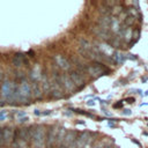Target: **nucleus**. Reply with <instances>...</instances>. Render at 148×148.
Here are the masks:
<instances>
[{
	"mask_svg": "<svg viewBox=\"0 0 148 148\" xmlns=\"http://www.w3.org/2000/svg\"><path fill=\"white\" fill-rule=\"evenodd\" d=\"M148 77L147 76H145V77H142V82H146V80H147Z\"/></svg>",
	"mask_w": 148,
	"mask_h": 148,
	"instance_id": "nucleus-32",
	"label": "nucleus"
},
{
	"mask_svg": "<svg viewBox=\"0 0 148 148\" xmlns=\"http://www.w3.org/2000/svg\"><path fill=\"white\" fill-rule=\"evenodd\" d=\"M90 135H91V134H90L89 132H81V133L76 136V139H75V141H74L76 148H82V147H84V146L89 142Z\"/></svg>",
	"mask_w": 148,
	"mask_h": 148,
	"instance_id": "nucleus-8",
	"label": "nucleus"
},
{
	"mask_svg": "<svg viewBox=\"0 0 148 148\" xmlns=\"http://www.w3.org/2000/svg\"><path fill=\"white\" fill-rule=\"evenodd\" d=\"M86 72H87L90 76H92V77H99V76H102V75L108 74L110 71H109V68H108L105 65H103V64H101V62H94V64H91V65H87Z\"/></svg>",
	"mask_w": 148,
	"mask_h": 148,
	"instance_id": "nucleus-3",
	"label": "nucleus"
},
{
	"mask_svg": "<svg viewBox=\"0 0 148 148\" xmlns=\"http://www.w3.org/2000/svg\"><path fill=\"white\" fill-rule=\"evenodd\" d=\"M126 58H130L132 60H135L136 59V57H134V54H128V57H126Z\"/></svg>",
	"mask_w": 148,
	"mask_h": 148,
	"instance_id": "nucleus-28",
	"label": "nucleus"
},
{
	"mask_svg": "<svg viewBox=\"0 0 148 148\" xmlns=\"http://www.w3.org/2000/svg\"><path fill=\"white\" fill-rule=\"evenodd\" d=\"M57 134H58V130L56 126L50 127L47 134H46V148H53V146L56 145L57 141Z\"/></svg>",
	"mask_w": 148,
	"mask_h": 148,
	"instance_id": "nucleus-6",
	"label": "nucleus"
},
{
	"mask_svg": "<svg viewBox=\"0 0 148 148\" xmlns=\"http://www.w3.org/2000/svg\"><path fill=\"white\" fill-rule=\"evenodd\" d=\"M30 96H31V87L27 81H23L15 90L14 99L20 102H25L30 98Z\"/></svg>",
	"mask_w": 148,
	"mask_h": 148,
	"instance_id": "nucleus-2",
	"label": "nucleus"
},
{
	"mask_svg": "<svg viewBox=\"0 0 148 148\" xmlns=\"http://www.w3.org/2000/svg\"><path fill=\"white\" fill-rule=\"evenodd\" d=\"M13 62L15 66H22L23 64H27V59L24 57V54H21V53H17L14 56L13 58Z\"/></svg>",
	"mask_w": 148,
	"mask_h": 148,
	"instance_id": "nucleus-15",
	"label": "nucleus"
},
{
	"mask_svg": "<svg viewBox=\"0 0 148 148\" xmlns=\"http://www.w3.org/2000/svg\"><path fill=\"white\" fill-rule=\"evenodd\" d=\"M32 127L18 128L13 133V148H28L29 141L31 140Z\"/></svg>",
	"mask_w": 148,
	"mask_h": 148,
	"instance_id": "nucleus-1",
	"label": "nucleus"
},
{
	"mask_svg": "<svg viewBox=\"0 0 148 148\" xmlns=\"http://www.w3.org/2000/svg\"><path fill=\"white\" fill-rule=\"evenodd\" d=\"M111 59L114 64H118V65H123L126 60V57L123 54V53H119V52H113L112 56H111Z\"/></svg>",
	"mask_w": 148,
	"mask_h": 148,
	"instance_id": "nucleus-14",
	"label": "nucleus"
},
{
	"mask_svg": "<svg viewBox=\"0 0 148 148\" xmlns=\"http://www.w3.org/2000/svg\"><path fill=\"white\" fill-rule=\"evenodd\" d=\"M111 16H104V15H102V16H99L98 17V20H97V23H98V27H101V28H103V29H105V30H108L109 28H110V23H111Z\"/></svg>",
	"mask_w": 148,
	"mask_h": 148,
	"instance_id": "nucleus-13",
	"label": "nucleus"
},
{
	"mask_svg": "<svg viewBox=\"0 0 148 148\" xmlns=\"http://www.w3.org/2000/svg\"><path fill=\"white\" fill-rule=\"evenodd\" d=\"M58 81H59L60 86H62L67 91H73V90L75 89V86H74V83L72 82V80L69 79L68 74H62V75H60Z\"/></svg>",
	"mask_w": 148,
	"mask_h": 148,
	"instance_id": "nucleus-9",
	"label": "nucleus"
},
{
	"mask_svg": "<svg viewBox=\"0 0 148 148\" xmlns=\"http://www.w3.org/2000/svg\"><path fill=\"white\" fill-rule=\"evenodd\" d=\"M54 60H56V64H57L61 69H64V71L71 69V62H69L65 57H62V56H60V54H57V56L54 57Z\"/></svg>",
	"mask_w": 148,
	"mask_h": 148,
	"instance_id": "nucleus-11",
	"label": "nucleus"
},
{
	"mask_svg": "<svg viewBox=\"0 0 148 148\" xmlns=\"http://www.w3.org/2000/svg\"><path fill=\"white\" fill-rule=\"evenodd\" d=\"M109 43L111 46L118 47V46H120V37H111L109 39Z\"/></svg>",
	"mask_w": 148,
	"mask_h": 148,
	"instance_id": "nucleus-21",
	"label": "nucleus"
},
{
	"mask_svg": "<svg viewBox=\"0 0 148 148\" xmlns=\"http://www.w3.org/2000/svg\"><path fill=\"white\" fill-rule=\"evenodd\" d=\"M82 148H91V147H90V145H89V143H87V145H86L84 147H82Z\"/></svg>",
	"mask_w": 148,
	"mask_h": 148,
	"instance_id": "nucleus-30",
	"label": "nucleus"
},
{
	"mask_svg": "<svg viewBox=\"0 0 148 148\" xmlns=\"http://www.w3.org/2000/svg\"><path fill=\"white\" fill-rule=\"evenodd\" d=\"M105 148H110V146H105Z\"/></svg>",
	"mask_w": 148,
	"mask_h": 148,
	"instance_id": "nucleus-33",
	"label": "nucleus"
},
{
	"mask_svg": "<svg viewBox=\"0 0 148 148\" xmlns=\"http://www.w3.org/2000/svg\"><path fill=\"white\" fill-rule=\"evenodd\" d=\"M131 113H132V111H131V110H128V109L124 110V112H123V114H126V116H127V114H131Z\"/></svg>",
	"mask_w": 148,
	"mask_h": 148,
	"instance_id": "nucleus-26",
	"label": "nucleus"
},
{
	"mask_svg": "<svg viewBox=\"0 0 148 148\" xmlns=\"http://www.w3.org/2000/svg\"><path fill=\"white\" fill-rule=\"evenodd\" d=\"M15 119H16L18 123H24V121L29 120V118H28L27 113H25V112H23V111H17V112L15 113Z\"/></svg>",
	"mask_w": 148,
	"mask_h": 148,
	"instance_id": "nucleus-17",
	"label": "nucleus"
},
{
	"mask_svg": "<svg viewBox=\"0 0 148 148\" xmlns=\"http://www.w3.org/2000/svg\"><path fill=\"white\" fill-rule=\"evenodd\" d=\"M121 37H124V39H125L126 42H128V40H131V39H132V30H131L130 28H126Z\"/></svg>",
	"mask_w": 148,
	"mask_h": 148,
	"instance_id": "nucleus-22",
	"label": "nucleus"
},
{
	"mask_svg": "<svg viewBox=\"0 0 148 148\" xmlns=\"http://www.w3.org/2000/svg\"><path fill=\"white\" fill-rule=\"evenodd\" d=\"M6 118H7V112L6 111H0V121L6 120Z\"/></svg>",
	"mask_w": 148,
	"mask_h": 148,
	"instance_id": "nucleus-25",
	"label": "nucleus"
},
{
	"mask_svg": "<svg viewBox=\"0 0 148 148\" xmlns=\"http://www.w3.org/2000/svg\"><path fill=\"white\" fill-rule=\"evenodd\" d=\"M121 106H123V103H120V102H119V103H116V104L113 105V108H121Z\"/></svg>",
	"mask_w": 148,
	"mask_h": 148,
	"instance_id": "nucleus-27",
	"label": "nucleus"
},
{
	"mask_svg": "<svg viewBox=\"0 0 148 148\" xmlns=\"http://www.w3.org/2000/svg\"><path fill=\"white\" fill-rule=\"evenodd\" d=\"M110 29H111L113 32H117V34H118V31H119V29H120V22H119L117 18L112 17V18H111V23H110Z\"/></svg>",
	"mask_w": 148,
	"mask_h": 148,
	"instance_id": "nucleus-16",
	"label": "nucleus"
},
{
	"mask_svg": "<svg viewBox=\"0 0 148 148\" xmlns=\"http://www.w3.org/2000/svg\"><path fill=\"white\" fill-rule=\"evenodd\" d=\"M123 20H124V25H125V27H131V25H133L134 22H135V17H133V16H131V15H126Z\"/></svg>",
	"mask_w": 148,
	"mask_h": 148,
	"instance_id": "nucleus-19",
	"label": "nucleus"
},
{
	"mask_svg": "<svg viewBox=\"0 0 148 148\" xmlns=\"http://www.w3.org/2000/svg\"><path fill=\"white\" fill-rule=\"evenodd\" d=\"M65 134H66V128H60L59 131H58V134H57V141H56V143H58L59 146H61L62 145V141H64V138H65Z\"/></svg>",
	"mask_w": 148,
	"mask_h": 148,
	"instance_id": "nucleus-18",
	"label": "nucleus"
},
{
	"mask_svg": "<svg viewBox=\"0 0 148 148\" xmlns=\"http://www.w3.org/2000/svg\"><path fill=\"white\" fill-rule=\"evenodd\" d=\"M99 13L102 14V15H104V16H109V14L111 13V7H109V6H105V5H103L102 3V6L99 7Z\"/></svg>",
	"mask_w": 148,
	"mask_h": 148,
	"instance_id": "nucleus-20",
	"label": "nucleus"
},
{
	"mask_svg": "<svg viewBox=\"0 0 148 148\" xmlns=\"http://www.w3.org/2000/svg\"><path fill=\"white\" fill-rule=\"evenodd\" d=\"M15 90H16V88L13 84V82H10V81H5L1 84V88H0L1 96L6 99H14Z\"/></svg>",
	"mask_w": 148,
	"mask_h": 148,
	"instance_id": "nucleus-5",
	"label": "nucleus"
},
{
	"mask_svg": "<svg viewBox=\"0 0 148 148\" xmlns=\"http://www.w3.org/2000/svg\"><path fill=\"white\" fill-rule=\"evenodd\" d=\"M92 31H94V34H95L97 37H99V38H102V39H106V40H108V39L111 38L109 31L105 30V29H103V28H101V27H95V28L92 29Z\"/></svg>",
	"mask_w": 148,
	"mask_h": 148,
	"instance_id": "nucleus-12",
	"label": "nucleus"
},
{
	"mask_svg": "<svg viewBox=\"0 0 148 148\" xmlns=\"http://www.w3.org/2000/svg\"><path fill=\"white\" fill-rule=\"evenodd\" d=\"M59 148H64V147H62V146H59Z\"/></svg>",
	"mask_w": 148,
	"mask_h": 148,
	"instance_id": "nucleus-34",
	"label": "nucleus"
},
{
	"mask_svg": "<svg viewBox=\"0 0 148 148\" xmlns=\"http://www.w3.org/2000/svg\"><path fill=\"white\" fill-rule=\"evenodd\" d=\"M88 105H94V102H92V101H89V102H88Z\"/></svg>",
	"mask_w": 148,
	"mask_h": 148,
	"instance_id": "nucleus-31",
	"label": "nucleus"
},
{
	"mask_svg": "<svg viewBox=\"0 0 148 148\" xmlns=\"http://www.w3.org/2000/svg\"><path fill=\"white\" fill-rule=\"evenodd\" d=\"M75 139H76V132L75 131H68L65 134V138H64V141H62L61 146L64 148H68L75 141Z\"/></svg>",
	"mask_w": 148,
	"mask_h": 148,
	"instance_id": "nucleus-10",
	"label": "nucleus"
},
{
	"mask_svg": "<svg viewBox=\"0 0 148 148\" xmlns=\"http://www.w3.org/2000/svg\"><path fill=\"white\" fill-rule=\"evenodd\" d=\"M31 141L34 142L35 148H42L44 146L45 141V131L44 127L38 125L32 127V134H31Z\"/></svg>",
	"mask_w": 148,
	"mask_h": 148,
	"instance_id": "nucleus-4",
	"label": "nucleus"
},
{
	"mask_svg": "<svg viewBox=\"0 0 148 148\" xmlns=\"http://www.w3.org/2000/svg\"><path fill=\"white\" fill-rule=\"evenodd\" d=\"M126 101H127V103H133V102H134V98H133V97H130V98H127Z\"/></svg>",
	"mask_w": 148,
	"mask_h": 148,
	"instance_id": "nucleus-29",
	"label": "nucleus"
},
{
	"mask_svg": "<svg viewBox=\"0 0 148 148\" xmlns=\"http://www.w3.org/2000/svg\"><path fill=\"white\" fill-rule=\"evenodd\" d=\"M39 74H40V72H39V67H38V66H36V67H35V69L31 72V76H32L34 79H39V76H40Z\"/></svg>",
	"mask_w": 148,
	"mask_h": 148,
	"instance_id": "nucleus-24",
	"label": "nucleus"
},
{
	"mask_svg": "<svg viewBox=\"0 0 148 148\" xmlns=\"http://www.w3.org/2000/svg\"><path fill=\"white\" fill-rule=\"evenodd\" d=\"M31 94H34V96L35 97H40L42 96V90L39 89V87L37 86V84H34V88H32V90H31Z\"/></svg>",
	"mask_w": 148,
	"mask_h": 148,
	"instance_id": "nucleus-23",
	"label": "nucleus"
},
{
	"mask_svg": "<svg viewBox=\"0 0 148 148\" xmlns=\"http://www.w3.org/2000/svg\"><path fill=\"white\" fill-rule=\"evenodd\" d=\"M68 76H69V79L72 80V82L74 83L75 87L77 86L79 88H82V87L84 86V83H86V81H84L82 74H81L79 71H72V72L68 74Z\"/></svg>",
	"mask_w": 148,
	"mask_h": 148,
	"instance_id": "nucleus-7",
	"label": "nucleus"
}]
</instances>
